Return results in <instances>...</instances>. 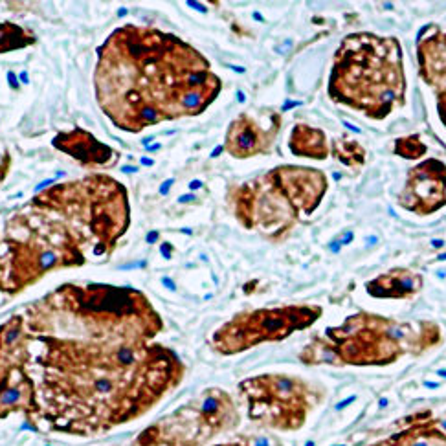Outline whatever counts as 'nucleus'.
Instances as JSON below:
<instances>
[{
	"label": "nucleus",
	"mask_w": 446,
	"mask_h": 446,
	"mask_svg": "<svg viewBox=\"0 0 446 446\" xmlns=\"http://www.w3.org/2000/svg\"><path fill=\"white\" fill-rule=\"evenodd\" d=\"M39 336L44 353L39 417L50 429L98 435L151 410L184 377L180 360L132 330L66 327Z\"/></svg>",
	"instance_id": "nucleus-1"
},
{
	"label": "nucleus",
	"mask_w": 446,
	"mask_h": 446,
	"mask_svg": "<svg viewBox=\"0 0 446 446\" xmlns=\"http://www.w3.org/2000/svg\"><path fill=\"white\" fill-rule=\"evenodd\" d=\"M94 81L103 112L131 132L198 114L221 90L197 50L174 35L136 26L116 30L99 48Z\"/></svg>",
	"instance_id": "nucleus-2"
},
{
	"label": "nucleus",
	"mask_w": 446,
	"mask_h": 446,
	"mask_svg": "<svg viewBox=\"0 0 446 446\" xmlns=\"http://www.w3.org/2000/svg\"><path fill=\"white\" fill-rule=\"evenodd\" d=\"M50 226L32 228L26 240H6V252L0 254V290L13 294L50 268L83 263L81 250L65 228Z\"/></svg>",
	"instance_id": "nucleus-3"
},
{
	"label": "nucleus",
	"mask_w": 446,
	"mask_h": 446,
	"mask_svg": "<svg viewBox=\"0 0 446 446\" xmlns=\"http://www.w3.org/2000/svg\"><path fill=\"white\" fill-rule=\"evenodd\" d=\"M250 404L252 421L277 429L303 426L312 408L310 388L303 380L285 375H261L239 386Z\"/></svg>",
	"instance_id": "nucleus-4"
},
{
	"label": "nucleus",
	"mask_w": 446,
	"mask_h": 446,
	"mask_svg": "<svg viewBox=\"0 0 446 446\" xmlns=\"http://www.w3.org/2000/svg\"><path fill=\"white\" fill-rule=\"evenodd\" d=\"M320 309L316 307H287L263 309L254 312L237 314L224 323L211 338V345L221 355H235L261 342H277L287 338L297 329H305L318 320Z\"/></svg>",
	"instance_id": "nucleus-5"
},
{
	"label": "nucleus",
	"mask_w": 446,
	"mask_h": 446,
	"mask_svg": "<svg viewBox=\"0 0 446 446\" xmlns=\"http://www.w3.org/2000/svg\"><path fill=\"white\" fill-rule=\"evenodd\" d=\"M53 145L61 151H66L70 156H74L85 165H112L118 158L112 149L99 143L94 136L79 129L66 132V134H59L53 140Z\"/></svg>",
	"instance_id": "nucleus-6"
},
{
	"label": "nucleus",
	"mask_w": 446,
	"mask_h": 446,
	"mask_svg": "<svg viewBox=\"0 0 446 446\" xmlns=\"http://www.w3.org/2000/svg\"><path fill=\"white\" fill-rule=\"evenodd\" d=\"M270 143L272 136H266V132L246 114L239 116L230 125L226 136V151L235 158H246L257 153H264L270 147Z\"/></svg>",
	"instance_id": "nucleus-7"
},
{
	"label": "nucleus",
	"mask_w": 446,
	"mask_h": 446,
	"mask_svg": "<svg viewBox=\"0 0 446 446\" xmlns=\"http://www.w3.org/2000/svg\"><path fill=\"white\" fill-rule=\"evenodd\" d=\"M28 360V336L24 330V318L11 316L0 325V375L9 369L24 367Z\"/></svg>",
	"instance_id": "nucleus-8"
},
{
	"label": "nucleus",
	"mask_w": 446,
	"mask_h": 446,
	"mask_svg": "<svg viewBox=\"0 0 446 446\" xmlns=\"http://www.w3.org/2000/svg\"><path fill=\"white\" fill-rule=\"evenodd\" d=\"M421 289V277L408 270H393L367 285V292L377 297H406Z\"/></svg>",
	"instance_id": "nucleus-9"
},
{
	"label": "nucleus",
	"mask_w": 446,
	"mask_h": 446,
	"mask_svg": "<svg viewBox=\"0 0 446 446\" xmlns=\"http://www.w3.org/2000/svg\"><path fill=\"white\" fill-rule=\"evenodd\" d=\"M377 446H446L445 441H441L437 437L428 435L424 429H421L417 424L406 428L404 431L396 433L391 439L380 443Z\"/></svg>",
	"instance_id": "nucleus-10"
},
{
	"label": "nucleus",
	"mask_w": 446,
	"mask_h": 446,
	"mask_svg": "<svg viewBox=\"0 0 446 446\" xmlns=\"http://www.w3.org/2000/svg\"><path fill=\"white\" fill-rule=\"evenodd\" d=\"M290 149L299 154V156H318L325 158L327 147H325V138L312 141V138L305 136V127H296L292 132V140H290Z\"/></svg>",
	"instance_id": "nucleus-11"
},
{
	"label": "nucleus",
	"mask_w": 446,
	"mask_h": 446,
	"mask_svg": "<svg viewBox=\"0 0 446 446\" xmlns=\"http://www.w3.org/2000/svg\"><path fill=\"white\" fill-rule=\"evenodd\" d=\"M33 41L35 39L32 35H28L20 26L9 24V22L0 24V53L17 48H24L28 44H32Z\"/></svg>",
	"instance_id": "nucleus-12"
},
{
	"label": "nucleus",
	"mask_w": 446,
	"mask_h": 446,
	"mask_svg": "<svg viewBox=\"0 0 446 446\" xmlns=\"http://www.w3.org/2000/svg\"><path fill=\"white\" fill-rule=\"evenodd\" d=\"M221 446H281L279 441L268 435H252V437L233 443V445H221Z\"/></svg>",
	"instance_id": "nucleus-13"
},
{
	"label": "nucleus",
	"mask_w": 446,
	"mask_h": 446,
	"mask_svg": "<svg viewBox=\"0 0 446 446\" xmlns=\"http://www.w3.org/2000/svg\"><path fill=\"white\" fill-rule=\"evenodd\" d=\"M9 79H11V86H13V88H17V83H15V75H13V74H9Z\"/></svg>",
	"instance_id": "nucleus-14"
},
{
	"label": "nucleus",
	"mask_w": 446,
	"mask_h": 446,
	"mask_svg": "<svg viewBox=\"0 0 446 446\" xmlns=\"http://www.w3.org/2000/svg\"><path fill=\"white\" fill-rule=\"evenodd\" d=\"M158 237V233H149V237H147V240L151 242V240H154Z\"/></svg>",
	"instance_id": "nucleus-15"
},
{
	"label": "nucleus",
	"mask_w": 446,
	"mask_h": 446,
	"mask_svg": "<svg viewBox=\"0 0 446 446\" xmlns=\"http://www.w3.org/2000/svg\"><path fill=\"white\" fill-rule=\"evenodd\" d=\"M433 246H435V248H441V246H443V240H439V239H437V240H433Z\"/></svg>",
	"instance_id": "nucleus-16"
},
{
	"label": "nucleus",
	"mask_w": 446,
	"mask_h": 446,
	"mask_svg": "<svg viewBox=\"0 0 446 446\" xmlns=\"http://www.w3.org/2000/svg\"><path fill=\"white\" fill-rule=\"evenodd\" d=\"M191 188L195 189V188H200V182H191Z\"/></svg>",
	"instance_id": "nucleus-17"
},
{
	"label": "nucleus",
	"mask_w": 446,
	"mask_h": 446,
	"mask_svg": "<svg viewBox=\"0 0 446 446\" xmlns=\"http://www.w3.org/2000/svg\"><path fill=\"white\" fill-rule=\"evenodd\" d=\"M439 375H441V377H446V371H439Z\"/></svg>",
	"instance_id": "nucleus-18"
},
{
	"label": "nucleus",
	"mask_w": 446,
	"mask_h": 446,
	"mask_svg": "<svg viewBox=\"0 0 446 446\" xmlns=\"http://www.w3.org/2000/svg\"><path fill=\"white\" fill-rule=\"evenodd\" d=\"M441 259H446V254H443V256H441Z\"/></svg>",
	"instance_id": "nucleus-19"
}]
</instances>
